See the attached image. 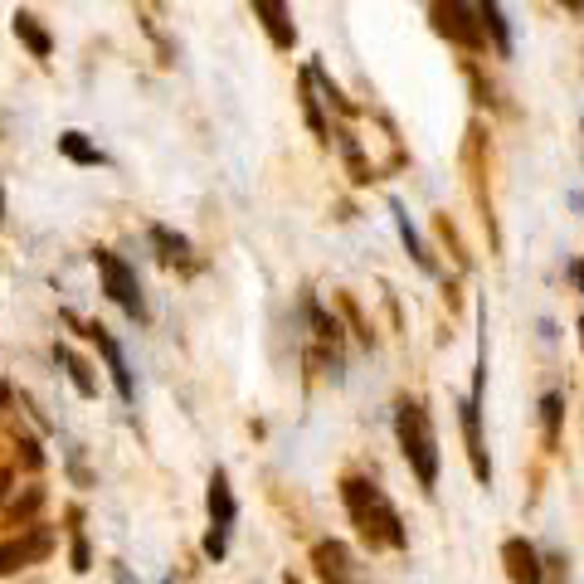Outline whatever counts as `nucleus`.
<instances>
[{
    "mask_svg": "<svg viewBox=\"0 0 584 584\" xmlns=\"http://www.w3.org/2000/svg\"><path fill=\"white\" fill-rule=\"evenodd\" d=\"M341 497H346V507H351V516H356L361 536H370V541H390V546H409L400 516H395V507L385 502V492H380L375 482H365V477H346Z\"/></svg>",
    "mask_w": 584,
    "mask_h": 584,
    "instance_id": "nucleus-1",
    "label": "nucleus"
},
{
    "mask_svg": "<svg viewBox=\"0 0 584 584\" xmlns=\"http://www.w3.org/2000/svg\"><path fill=\"white\" fill-rule=\"evenodd\" d=\"M395 434H400V448H404V458H409V468L419 473V487H424V492H434V482H438V443H434V424H429L424 404L419 400L400 404V414H395Z\"/></svg>",
    "mask_w": 584,
    "mask_h": 584,
    "instance_id": "nucleus-2",
    "label": "nucleus"
},
{
    "mask_svg": "<svg viewBox=\"0 0 584 584\" xmlns=\"http://www.w3.org/2000/svg\"><path fill=\"white\" fill-rule=\"evenodd\" d=\"M93 263H98V278H103V288H108V297L127 312V317H146V302H142V288H137V273L122 263V258L112 254V249H98L93 254Z\"/></svg>",
    "mask_w": 584,
    "mask_h": 584,
    "instance_id": "nucleus-3",
    "label": "nucleus"
},
{
    "mask_svg": "<svg viewBox=\"0 0 584 584\" xmlns=\"http://www.w3.org/2000/svg\"><path fill=\"white\" fill-rule=\"evenodd\" d=\"M210 536H205V555L210 560H224V546H229V526H234V492H229V477L215 468L210 477Z\"/></svg>",
    "mask_w": 584,
    "mask_h": 584,
    "instance_id": "nucleus-4",
    "label": "nucleus"
},
{
    "mask_svg": "<svg viewBox=\"0 0 584 584\" xmlns=\"http://www.w3.org/2000/svg\"><path fill=\"white\" fill-rule=\"evenodd\" d=\"M434 20H438V30H443V35L458 39V44H468V49H477V44H482V35H487V30H482V20H477L463 0H438Z\"/></svg>",
    "mask_w": 584,
    "mask_h": 584,
    "instance_id": "nucleus-5",
    "label": "nucleus"
},
{
    "mask_svg": "<svg viewBox=\"0 0 584 584\" xmlns=\"http://www.w3.org/2000/svg\"><path fill=\"white\" fill-rule=\"evenodd\" d=\"M502 560H507V575L516 584H541V555L531 541H521V536H511L507 546H502Z\"/></svg>",
    "mask_w": 584,
    "mask_h": 584,
    "instance_id": "nucleus-6",
    "label": "nucleus"
},
{
    "mask_svg": "<svg viewBox=\"0 0 584 584\" xmlns=\"http://www.w3.org/2000/svg\"><path fill=\"white\" fill-rule=\"evenodd\" d=\"M477 400L482 395L463 400V438H468V463H473L477 482H492V463H487V448H482V424H477Z\"/></svg>",
    "mask_w": 584,
    "mask_h": 584,
    "instance_id": "nucleus-7",
    "label": "nucleus"
},
{
    "mask_svg": "<svg viewBox=\"0 0 584 584\" xmlns=\"http://www.w3.org/2000/svg\"><path fill=\"white\" fill-rule=\"evenodd\" d=\"M312 560H317V575H322L327 584H356V575H351V555H346L341 541H317Z\"/></svg>",
    "mask_w": 584,
    "mask_h": 584,
    "instance_id": "nucleus-8",
    "label": "nucleus"
},
{
    "mask_svg": "<svg viewBox=\"0 0 584 584\" xmlns=\"http://www.w3.org/2000/svg\"><path fill=\"white\" fill-rule=\"evenodd\" d=\"M254 15L263 20V30L273 35L278 49H292L297 30H292V20H288V0H254Z\"/></svg>",
    "mask_w": 584,
    "mask_h": 584,
    "instance_id": "nucleus-9",
    "label": "nucleus"
},
{
    "mask_svg": "<svg viewBox=\"0 0 584 584\" xmlns=\"http://www.w3.org/2000/svg\"><path fill=\"white\" fill-rule=\"evenodd\" d=\"M88 336H93V341H98V351L108 356V370H112V385H117V395H122V400H132V370H127V356H122V346H117V341H112L103 327H93Z\"/></svg>",
    "mask_w": 584,
    "mask_h": 584,
    "instance_id": "nucleus-10",
    "label": "nucleus"
},
{
    "mask_svg": "<svg viewBox=\"0 0 584 584\" xmlns=\"http://www.w3.org/2000/svg\"><path fill=\"white\" fill-rule=\"evenodd\" d=\"M44 550H49V536H44V531L30 536V541H5V546H0V575L20 570L25 560H35V555H44Z\"/></svg>",
    "mask_w": 584,
    "mask_h": 584,
    "instance_id": "nucleus-11",
    "label": "nucleus"
},
{
    "mask_svg": "<svg viewBox=\"0 0 584 584\" xmlns=\"http://www.w3.org/2000/svg\"><path fill=\"white\" fill-rule=\"evenodd\" d=\"M477 20H482V30L492 35V44H497L502 54H511V30H507V20H502V5H497V0H477Z\"/></svg>",
    "mask_w": 584,
    "mask_h": 584,
    "instance_id": "nucleus-12",
    "label": "nucleus"
},
{
    "mask_svg": "<svg viewBox=\"0 0 584 584\" xmlns=\"http://www.w3.org/2000/svg\"><path fill=\"white\" fill-rule=\"evenodd\" d=\"M15 35L30 44V54H35V59H49V54H54V39H49V30H39V20H35V15H25V10L15 15Z\"/></svg>",
    "mask_w": 584,
    "mask_h": 584,
    "instance_id": "nucleus-13",
    "label": "nucleus"
},
{
    "mask_svg": "<svg viewBox=\"0 0 584 584\" xmlns=\"http://www.w3.org/2000/svg\"><path fill=\"white\" fill-rule=\"evenodd\" d=\"M59 151H64L69 161H78V166H103V151L83 142V132H64V137H59Z\"/></svg>",
    "mask_w": 584,
    "mask_h": 584,
    "instance_id": "nucleus-14",
    "label": "nucleus"
},
{
    "mask_svg": "<svg viewBox=\"0 0 584 584\" xmlns=\"http://www.w3.org/2000/svg\"><path fill=\"white\" fill-rule=\"evenodd\" d=\"M54 356H59V365H64V370H69V380H73V385H78V395H98V380H93V375H88V365L78 361V356H73L69 346H59V351H54Z\"/></svg>",
    "mask_w": 584,
    "mask_h": 584,
    "instance_id": "nucleus-15",
    "label": "nucleus"
},
{
    "mask_svg": "<svg viewBox=\"0 0 584 584\" xmlns=\"http://www.w3.org/2000/svg\"><path fill=\"white\" fill-rule=\"evenodd\" d=\"M541 409H546V438L555 443V438H560V414H565V395H546V404H541Z\"/></svg>",
    "mask_w": 584,
    "mask_h": 584,
    "instance_id": "nucleus-16",
    "label": "nucleus"
},
{
    "mask_svg": "<svg viewBox=\"0 0 584 584\" xmlns=\"http://www.w3.org/2000/svg\"><path fill=\"white\" fill-rule=\"evenodd\" d=\"M112 575H117V584H137V580H132V570H127V565H117Z\"/></svg>",
    "mask_w": 584,
    "mask_h": 584,
    "instance_id": "nucleus-17",
    "label": "nucleus"
},
{
    "mask_svg": "<svg viewBox=\"0 0 584 584\" xmlns=\"http://www.w3.org/2000/svg\"><path fill=\"white\" fill-rule=\"evenodd\" d=\"M560 5H570V10H580V5H584V0H560Z\"/></svg>",
    "mask_w": 584,
    "mask_h": 584,
    "instance_id": "nucleus-18",
    "label": "nucleus"
},
{
    "mask_svg": "<svg viewBox=\"0 0 584 584\" xmlns=\"http://www.w3.org/2000/svg\"><path fill=\"white\" fill-rule=\"evenodd\" d=\"M580 341H584V312H580Z\"/></svg>",
    "mask_w": 584,
    "mask_h": 584,
    "instance_id": "nucleus-19",
    "label": "nucleus"
},
{
    "mask_svg": "<svg viewBox=\"0 0 584 584\" xmlns=\"http://www.w3.org/2000/svg\"><path fill=\"white\" fill-rule=\"evenodd\" d=\"M0 215H5V195H0Z\"/></svg>",
    "mask_w": 584,
    "mask_h": 584,
    "instance_id": "nucleus-20",
    "label": "nucleus"
},
{
    "mask_svg": "<svg viewBox=\"0 0 584 584\" xmlns=\"http://www.w3.org/2000/svg\"><path fill=\"white\" fill-rule=\"evenodd\" d=\"M288 584H297V580H292V575H288Z\"/></svg>",
    "mask_w": 584,
    "mask_h": 584,
    "instance_id": "nucleus-21",
    "label": "nucleus"
}]
</instances>
